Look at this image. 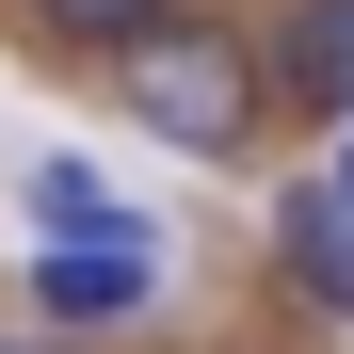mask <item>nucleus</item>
I'll list each match as a JSON object with an SVG mask.
<instances>
[{
	"mask_svg": "<svg viewBox=\"0 0 354 354\" xmlns=\"http://www.w3.org/2000/svg\"><path fill=\"white\" fill-rule=\"evenodd\" d=\"M17 17H32L48 48H97V65H113V48H145L161 17H194V0H17Z\"/></svg>",
	"mask_w": 354,
	"mask_h": 354,
	"instance_id": "nucleus-5",
	"label": "nucleus"
},
{
	"mask_svg": "<svg viewBox=\"0 0 354 354\" xmlns=\"http://www.w3.org/2000/svg\"><path fill=\"white\" fill-rule=\"evenodd\" d=\"M258 81H274L290 113L338 129V113H354V0H290V17L258 32Z\"/></svg>",
	"mask_w": 354,
	"mask_h": 354,
	"instance_id": "nucleus-4",
	"label": "nucleus"
},
{
	"mask_svg": "<svg viewBox=\"0 0 354 354\" xmlns=\"http://www.w3.org/2000/svg\"><path fill=\"white\" fill-rule=\"evenodd\" d=\"M32 306H48V322H97V338L145 322V306H161V225H129V242H48V258H32Z\"/></svg>",
	"mask_w": 354,
	"mask_h": 354,
	"instance_id": "nucleus-2",
	"label": "nucleus"
},
{
	"mask_svg": "<svg viewBox=\"0 0 354 354\" xmlns=\"http://www.w3.org/2000/svg\"><path fill=\"white\" fill-rule=\"evenodd\" d=\"M32 225H48V242H129V194H113V177H81V161H32Z\"/></svg>",
	"mask_w": 354,
	"mask_h": 354,
	"instance_id": "nucleus-6",
	"label": "nucleus"
},
{
	"mask_svg": "<svg viewBox=\"0 0 354 354\" xmlns=\"http://www.w3.org/2000/svg\"><path fill=\"white\" fill-rule=\"evenodd\" d=\"M274 274H290V306L354 322V194H338V177H290V194H274Z\"/></svg>",
	"mask_w": 354,
	"mask_h": 354,
	"instance_id": "nucleus-3",
	"label": "nucleus"
},
{
	"mask_svg": "<svg viewBox=\"0 0 354 354\" xmlns=\"http://www.w3.org/2000/svg\"><path fill=\"white\" fill-rule=\"evenodd\" d=\"M322 177H338V194H354V113H338V161H322Z\"/></svg>",
	"mask_w": 354,
	"mask_h": 354,
	"instance_id": "nucleus-7",
	"label": "nucleus"
},
{
	"mask_svg": "<svg viewBox=\"0 0 354 354\" xmlns=\"http://www.w3.org/2000/svg\"><path fill=\"white\" fill-rule=\"evenodd\" d=\"M113 97L177 161H258V129H274V81H258V48L225 17H161L145 48H113Z\"/></svg>",
	"mask_w": 354,
	"mask_h": 354,
	"instance_id": "nucleus-1",
	"label": "nucleus"
},
{
	"mask_svg": "<svg viewBox=\"0 0 354 354\" xmlns=\"http://www.w3.org/2000/svg\"><path fill=\"white\" fill-rule=\"evenodd\" d=\"M0 354H17V338H0Z\"/></svg>",
	"mask_w": 354,
	"mask_h": 354,
	"instance_id": "nucleus-8",
	"label": "nucleus"
}]
</instances>
